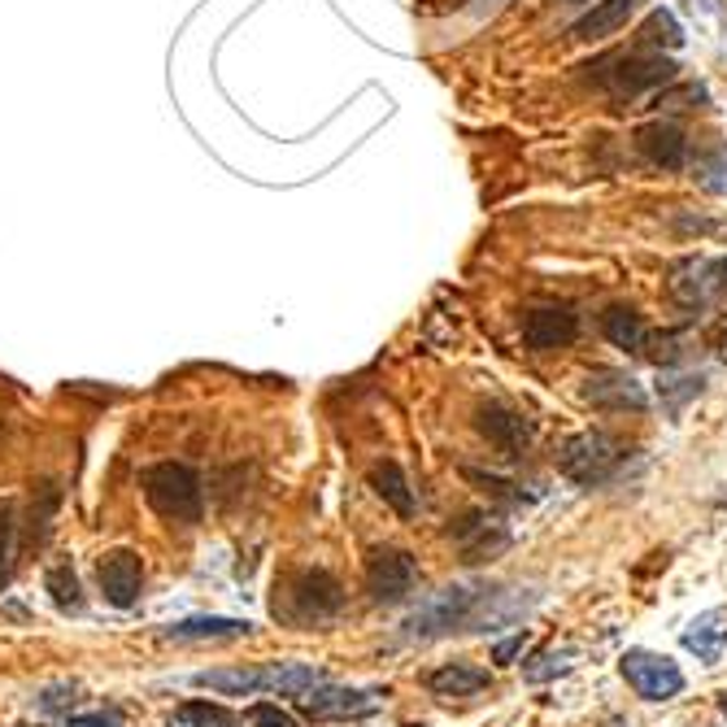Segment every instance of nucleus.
<instances>
[{
  "label": "nucleus",
  "mask_w": 727,
  "mask_h": 727,
  "mask_svg": "<svg viewBox=\"0 0 727 727\" xmlns=\"http://www.w3.org/2000/svg\"><path fill=\"white\" fill-rule=\"evenodd\" d=\"M636 4H640V0H602L593 13H584V18L571 26V35H575V40H606V35L623 31V26L631 22Z\"/></svg>",
  "instance_id": "obj_19"
},
{
  "label": "nucleus",
  "mask_w": 727,
  "mask_h": 727,
  "mask_svg": "<svg viewBox=\"0 0 727 727\" xmlns=\"http://www.w3.org/2000/svg\"><path fill=\"white\" fill-rule=\"evenodd\" d=\"M418 584H423V567H418L414 553L392 549V545L370 549V558H366V593H370V602L401 606V602L414 597Z\"/></svg>",
  "instance_id": "obj_6"
},
{
  "label": "nucleus",
  "mask_w": 727,
  "mask_h": 727,
  "mask_svg": "<svg viewBox=\"0 0 727 727\" xmlns=\"http://www.w3.org/2000/svg\"><path fill=\"white\" fill-rule=\"evenodd\" d=\"M702 392H706V379H702V374H675V379H662V383H658V401H662V410H667L671 418H680L684 405L697 401Z\"/></svg>",
  "instance_id": "obj_23"
},
{
  "label": "nucleus",
  "mask_w": 727,
  "mask_h": 727,
  "mask_svg": "<svg viewBox=\"0 0 727 727\" xmlns=\"http://www.w3.org/2000/svg\"><path fill=\"white\" fill-rule=\"evenodd\" d=\"M580 336V314L571 305H536L523 314V345L527 354H553L575 345Z\"/></svg>",
  "instance_id": "obj_10"
},
{
  "label": "nucleus",
  "mask_w": 727,
  "mask_h": 727,
  "mask_svg": "<svg viewBox=\"0 0 727 727\" xmlns=\"http://www.w3.org/2000/svg\"><path fill=\"white\" fill-rule=\"evenodd\" d=\"M684 649L697 653V662L715 667L727 653V609H706L684 627Z\"/></svg>",
  "instance_id": "obj_17"
},
{
  "label": "nucleus",
  "mask_w": 727,
  "mask_h": 727,
  "mask_svg": "<svg viewBox=\"0 0 727 727\" xmlns=\"http://www.w3.org/2000/svg\"><path fill=\"white\" fill-rule=\"evenodd\" d=\"M166 727H244V719L227 715L223 706H210V702H188L166 719Z\"/></svg>",
  "instance_id": "obj_24"
},
{
  "label": "nucleus",
  "mask_w": 727,
  "mask_h": 727,
  "mask_svg": "<svg viewBox=\"0 0 727 727\" xmlns=\"http://www.w3.org/2000/svg\"><path fill=\"white\" fill-rule=\"evenodd\" d=\"M345 609V589L332 571H297L292 580H283L279 597H275V618L292 623V627H318L332 623Z\"/></svg>",
  "instance_id": "obj_5"
},
{
  "label": "nucleus",
  "mask_w": 727,
  "mask_h": 727,
  "mask_svg": "<svg viewBox=\"0 0 727 727\" xmlns=\"http://www.w3.org/2000/svg\"><path fill=\"white\" fill-rule=\"evenodd\" d=\"M623 680L631 684V693L640 702H671L684 693V671L680 662H671L667 653H653V649H627L623 662H618Z\"/></svg>",
  "instance_id": "obj_7"
},
{
  "label": "nucleus",
  "mask_w": 727,
  "mask_h": 727,
  "mask_svg": "<svg viewBox=\"0 0 727 727\" xmlns=\"http://www.w3.org/2000/svg\"><path fill=\"white\" fill-rule=\"evenodd\" d=\"M66 727H122L114 719H101V715H79V719H70Z\"/></svg>",
  "instance_id": "obj_32"
},
{
  "label": "nucleus",
  "mask_w": 727,
  "mask_h": 727,
  "mask_svg": "<svg viewBox=\"0 0 727 727\" xmlns=\"http://www.w3.org/2000/svg\"><path fill=\"white\" fill-rule=\"evenodd\" d=\"M253 627L244 618H219V614H201V618H179L166 627L170 640H232V636H248Z\"/></svg>",
  "instance_id": "obj_20"
},
{
  "label": "nucleus",
  "mask_w": 727,
  "mask_h": 727,
  "mask_svg": "<svg viewBox=\"0 0 727 727\" xmlns=\"http://www.w3.org/2000/svg\"><path fill=\"white\" fill-rule=\"evenodd\" d=\"M462 476H467L471 484L484 488L488 496H492V501H501V505H527V501H532V496H527L523 488L510 484V480H501V476H484V471H476V467H467Z\"/></svg>",
  "instance_id": "obj_28"
},
{
  "label": "nucleus",
  "mask_w": 727,
  "mask_h": 727,
  "mask_svg": "<svg viewBox=\"0 0 727 727\" xmlns=\"http://www.w3.org/2000/svg\"><path fill=\"white\" fill-rule=\"evenodd\" d=\"M636 153L653 166V170H684L689 166V139L675 122H649L636 131Z\"/></svg>",
  "instance_id": "obj_14"
},
{
  "label": "nucleus",
  "mask_w": 727,
  "mask_h": 727,
  "mask_svg": "<svg viewBox=\"0 0 727 727\" xmlns=\"http://www.w3.org/2000/svg\"><path fill=\"white\" fill-rule=\"evenodd\" d=\"M640 44L645 48H680L684 44V31H680V22L667 13V9H653L649 13V22H645V31H640Z\"/></svg>",
  "instance_id": "obj_25"
},
{
  "label": "nucleus",
  "mask_w": 727,
  "mask_h": 727,
  "mask_svg": "<svg viewBox=\"0 0 727 727\" xmlns=\"http://www.w3.org/2000/svg\"><path fill=\"white\" fill-rule=\"evenodd\" d=\"M724 711H727V702H724Z\"/></svg>",
  "instance_id": "obj_34"
},
{
  "label": "nucleus",
  "mask_w": 727,
  "mask_h": 727,
  "mask_svg": "<svg viewBox=\"0 0 727 727\" xmlns=\"http://www.w3.org/2000/svg\"><path fill=\"white\" fill-rule=\"evenodd\" d=\"M523 645H527V627H514V636H505V640L492 645V662H496V667H510V662L523 653Z\"/></svg>",
  "instance_id": "obj_31"
},
{
  "label": "nucleus",
  "mask_w": 727,
  "mask_h": 727,
  "mask_svg": "<svg viewBox=\"0 0 727 727\" xmlns=\"http://www.w3.org/2000/svg\"><path fill=\"white\" fill-rule=\"evenodd\" d=\"M671 292L684 310H706L715 297H727V257L715 261H689L675 279H671Z\"/></svg>",
  "instance_id": "obj_12"
},
{
  "label": "nucleus",
  "mask_w": 727,
  "mask_h": 727,
  "mask_svg": "<svg viewBox=\"0 0 727 727\" xmlns=\"http://www.w3.org/2000/svg\"><path fill=\"white\" fill-rule=\"evenodd\" d=\"M602 336L623 354H645L649 349V327L636 305H609L602 314Z\"/></svg>",
  "instance_id": "obj_18"
},
{
  "label": "nucleus",
  "mask_w": 727,
  "mask_h": 727,
  "mask_svg": "<svg viewBox=\"0 0 727 727\" xmlns=\"http://www.w3.org/2000/svg\"><path fill=\"white\" fill-rule=\"evenodd\" d=\"M197 689H214V693H227V697H244V693H257L261 689V667H227V671H201L192 675Z\"/></svg>",
  "instance_id": "obj_22"
},
{
  "label": "nucleus",
  "mask_w": 727,
  "mask_h": 727,
  "mask_svg": "<svg viewBox=\"0 0 727 727\" xmlns=\"http://www.w3.org/2000/svg\"><path fill=\"white\" fill-rule=\"evenodd\" d=\"M48 593H53V602H57L61 609H79V606H83V597H79V580H75L70 562H57V567H48Z\"/></svg>",
  "instance_id": "obj_27"
},
{
  "label": "nucleus",
  "mask_w": 727,
  "mask_h": 727,
  "mask_svg": "<svg viewBox=\"0 0 727 727\" xmlns=\"http://www.w3.org/2000/svg\"><path fill=\"white\" fill-rule=\"evenodd\" d=\"M636 454L640 449H627L609 432H580V436H567L558 445V471L580 488H606L627 476V462Z\"/></svg>",
  "instance_id": "obj_2"
},
{
  "label": "nucleus",
  "mask_w": 727,
  "mask_h": 727,
  "mask_svg": "<svg viewBox=\"0 0 727 727\" xmlns=\"http://www.w3.org/2000/svg\"><path fill=\"white\" fill-rule=\"evenodd\" d=\"M540 606L536 589H510V584H445L440 593H427L418 606L405 614L401 640L427 645L458 631H505L518 627L532 609Z\"/></svg>",
  "instance_id": "obj_1"
},
{
  "label": "nucleus",
  "mask_w": 727,
  "mask_h": 727,
  "mask_svg": "<svg viewBox=\"0 0 727 727\" xmlns=\"http://www.w3.org/2000/svg\"><path fill=\"white\" fill-rule=\"evenodd\" d=\"M449 540H454V549H458V558L467 567H484V562H496L514 545V532L496 514H488V510H467L449 527Z\"/></svg>",
  "instance_id": "obj_8"
},
{
  "label": "nucleus",
  "mask_w": 727,
  "mask_h": 727,
  "mask_svg": "<svg viewBox=\"0 0 727 727\" xmlns=\"http://www.w3.org/2000/svg\"><path fill=\"white\" fill-rule=\"evenodd\" d=\"M423 689L436 693V697H476V693L492 689V671L467 662V658H458V662H445V667L427 671V675H423Z\"/></svg>",
  "instance_id": "obj_16"
},
{
  "label": "nucleus",
  "mask_w": 727,
  "mask_h": 727,
  "mask_svg": "<svg viewBox=\"0 0 727 727\" xmlns=\"http://www.w3.org/2000/svg\"><path fill=\"white\" fill-rule=\"evenodd\" d=\"M370 488L401 514V518H414V510H418V501H414V492L405 484V476H401V467L396 462H379L374 471H370Z\"/></svg>",
  "instance_id": "obj_21"
},
{
  "label": "nucleus",
  "mask_w": 727,
  "mask_h": 727,
  "mask_svg": "<svg viewBox=\"0 0 727 727\" xmlns=\"http://www.w3.org/2000/svg\"><path fill=\"white\" fill-rule=\"evenodd\" d=\"M297 706L305 711V719H358V715H370L374 711V697L370 693H358V689H332L327 680L310 693L297 697Z\"/></svg>",
  "instance_id": "obj_15"
},
{
  "label": "nucleus",
  "mask_w": 727,
  "mask_h": 727,
  "mask_svg": "<svg viewBox=\"0 0 727 727\" xmlns=\"http://www.w3.org/2000/svg\"><path fill=\"white\" fill-rule=\"evenodd\" d=\"M575 667V649H540L527 667H523V675L532 680V684H545V680H553V675H567Z\"/></svg>",
  "instance_id": "obj_26"
},
{
  "label": "nucleus",
  "mask_w": 727,
  "mask_h": 727,
  "mask_svg": "<svg viewBox=\"0 0 727 727\" xmlns=\"http://www.w3.org/2000/svg\"><path fill=\"white\" fill-rule=\"evenodd\" d=\"M593 83L606 88L614 101H636L640 92H653V88H667L675 83V61L653 53V48H636V53H614V57H602L593 66Z\"/></svg>",
  "instance_id": "obj_4"
},
{
  "label": "nucleus",
  "mask_w": 727,
  "mask_h": 727,
  "mask_svg": "<svg viewBox=\"0 0 727 727\" xmlns=\"http://www.w3.org/2000/svg\"><path fill=\"white\" fill-rule=\"evenodd\" d=\"M139 488L148 496V505L179 523V527H197L201 514H205V488H201V476L183 462H153L139 471Z\"/></svg>",
  "instance_id": "obj_3"
},
{
  "label": "nucleus",
  "mask_w": 727,
  "mask_h": 727,
  "mask_svg": "<svg viewBox=\"0 0 727 727\" xmlns=\"http://www.w3.org/2000/svg\"><path fill=\"white\" fill-rule=\"evenodd\" d=\"M606 727H631V724H627V719H609Z\"/></svg>",
  "instance_id": "obj_33"
},
{
  "label": "nucleus",
  "mask_w": 727,
  "mask_h": 727,
  "mask_svg": "<svg viewBox=\"0 0 727 727\" xmlns=\"http://www.w3.org/2000/svg\"><path fill=\"white\" fill-rule=\"evenodd\" d=\"M9 553H13V501H0V584L9 575Z\"/></svg>",
  "instance_id": "obj_30"
},
{
  "label": "nucleus",
  "mask_w": 727,
  "mask_h": 727,
  "mask_svg": "<svg viewBox=\"0 0 727 727\" xmlns=\"http://www.w3.org/2000/svg\"><path fill=\"white\" fill-rule=\"evenodd\" d=\"M244 724L248 727H297V719H292L288 711L270 706V702H257V706L244 711Z\"/></svg>",
  "instance_id": "obj_29"
},
{
  "label": "nucleus",
  "mask_w": 727,
  "mask_h": 727,
  "mask_svg": "<svg viewBox=\"0 0 727 727\" xmlns=\"http://www.w3.org/2000/svg\"><path fill=\"white\" fill-rule=\"evenodd\" d=\"M584 401L593 410H606V414H645L649 410V392L640 379H631L627 370H609V366H597L584 374Z\"/></svg>",
  "instance_id": "obj_9"
},
{
  "label": "nucleus",
  "mask_w": 727,
  "mask_h": 727,
  "mask_svg": "<svg viewBox=\"0 0 727 727\" xmlns=\"http://www.w3.org/2000/svg\"><path fill=\"white\" fill-rule=\"evenodd\" d=\"M476 427H480V436H484L488 445L496 454H505V458H523L527 445H532V436H536L532 418L518 414V410H510V405H501V401H484L476 410Z\"/></svg>",
  "instance_id": "obj_11"
},
{
  "label": "nucleus",
  "mask_w": 727,
  "mask_h": 727,
  "mask_svg": "<svg viewBox=\"0 0 727 727\" xmlns=\"http://www.w3.org/2000/svg\"><path fill=\"white\" fill-rule=\"evenodd\" d=\"M97 580H101V593H105L110 606L131 609L139 602V589H144V567H139V558L131 549H114V553L101 558Z\"/></svg>",
  "instance_id": "obj_13"
}]
</instances>
